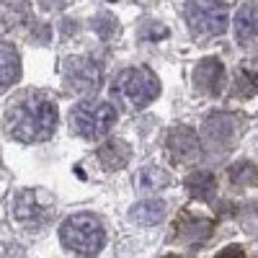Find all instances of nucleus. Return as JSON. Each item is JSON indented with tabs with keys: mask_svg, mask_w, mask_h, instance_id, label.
<instances>
[{
	"mask_svg": "<svg viewBox=\"0 0 258 258\" xmlns=\"http://www.w3.org/2000/svg\"><path fill=\"white\" fill-rule=\"evenodd\" d=\"M57 103L44 93H24L18 96L3 116L6 135L16 142H47L57 129Z\"/></svg>",
	"mask_w": 258,
	"mask_h": 258,
	"instance_id": "obj_1",
	"label": "nucleus"
},
{
	"mask_svg": "<svg viewBox=\"0 0 258 258\" xmlns=\"http://www.w3.org/2000/svg\"><path fill=\"white\" fill-rule=\"evenodd\" d=\"M111 96L129 111H142L160 96V83L147 68H129L114 80Z\"/></svg>",
	"mask_w": 258,
	"mask_h": 258,
	"instance_id": "obj_2",
	"label": "nucleus"
},
{
	"mask_svg": "<svg viewBox=\"0 0 258 258\" xmlns=\"http://www.w3.org/2000/svg\"><path fill=\"white\" fill-rule=\"evenodd\" d=\"M59 240L70 253L78 255H96L106 243L103 222L96 214H73L59 227Z\"/></svg>",
	"mask_w": 258,
	"mask_h": 258,
	"instance_id": "obj_3",
	"label": "nucleus"
},
{
	"mask_svg": "<svg viewBox=\"0 0 258 258\" xmlns=\"http://www.w3.org/2000/svg\"><path fill=\"white\" fill-rule=\"evenodd\" d=\"M116 109L106 101H80L70 111V129L83 140H101L111 132Z\"/></svg>",
	"mask_w": 258,
	"mask_h": 258,
	"instance_id": "obj_4",
	"label": "nucleus"
},
{
	"mask_svg": "<svg viewBox=\"0 0 258 258\" xmlns=\"http://www.w3.org/2000/svg\"><path fill=\"white\" fill-rule=\"evenodd\" d=\"M186 21L197 36H220L227 31L230 13L227 6L220 0H188Z\"/></svg>",
	"mask_w": 258,
	"mask_h": 258,
	"instance_id": "obj_5",
	"label": "nucleus"
},
{
	"mask_svg": "<svg viewBox=\"0 0 258 258\" xmlns=\"http://www.w3.org/2000/svg\"><path fill=\"white\" fill-rule=\"evenodd\" d=\"M64 85L80 96H91L101 88V68L88 57H70L62 68Z\"/></svg>",
	"mask_w": 258,
	"mask_h": 258,
	"instance_id": "obj_6",
	"label": "nucleus"
},
{
	"mask_svg": "<svg viewBox=\"0 0 258 258\" xmlns=\"http://www.w3.org/2000/svg\"><path fill=\"white\" fill-rule=\"evenodd\" d=\"M165 150L170 163L176 165H197L202 158V140L197 137V132L188 126H176L168 132L165 140Z\"/></svg>",
	"mask_w": 258,
	"mask_h": 258,
	"instance_id": "obj_7",
	"label": "nucleus"
},
{
	"mask_svg": "<svg viewBox=\"0 0 258 258\" xmlns=\"http://www.w3.org/2000/svg\"><path fill=\"white\" fill-rule=\"evenodd\" d=\"M240 132H243V119L235 114H212L204 121V140L217 150H230L238 142Z\"/></svg>",
	"mask_w": 258,
	"mask_h": 258,
	"instance_id": "obj_8",
	"label": "nucleus"
},
{
	"mask_svg": "<svg viewBox=\"0 0 258 258\" xmlns=\"http://www.w3.org/2000/svg\"><path fill=\"white\" fill-rule=\"evenodd\" d=\"M52 202L44 199L41 191H21L16 197V204H13V214L16 220L26 222V225H44L49 217H52Z\"/></svg>",
	"mask_w": 258,
	"mask_h": 258,
	"instance_id": "obj_9",
	"label": "nucleus"
},
{
	"mask_svg": "<svg viewBox=\"0 0 258 258\" xmlns=\"http://www.w3.org/2000/svg\"><path fill=\"white\" fill-rule=\"evenodd\" d=\"M225 83H227L225 64L217 57L202 59L197 68H194V85H197V91L204 93V96H212V98L220 96L225 91Z\"/></svg>",
	"mask_w": 258,
	"mask_h": 258,
	"instance_id": "obj_10",
	"label": "nucleus"
},
{
	"mask_svg": "<svg viewBox=\"0 0 258 258\" xmlns=\"http://www.w3.org/2000/svg\"><path fill=\"white\" fill-rule=\"evenodd\" d=\"M165 214H168V204L163 199H142L129 209V220L140 227H153L165 220Z\"/></svg>",
	"mask_w": 258,
	"mask_h": 258,
	"instance_id": "obj_11",
	"label": "nucleus"
},
{
	"mask_svg": "<svg viewBox=\"0 0 258 258\" xmlns=\"http://www.w3.org/2000/svg\"><path fill=\"white\" fill-rule=\"evenodd\" d=\"M235 39L240 44H250L258 39V3H245L235 16Z\"/></svg>",
	"mask_w": 258,
	"mask_h": 258,
	"instance_id": "obj_12",
	"label": "nucleus"
},
{
	"mask_svg": "<svg viewBox=\"0 0 258 258\" xmlns=\"http://www.w3.org/2000/svg\"><path fill=\"white\" fill-rule=\"evenodd\" d=\"M129 158H132V150L124 140H109L98 147V163L106 170H121L129 163Z\"/></svg>",
	"mask_w": 258,
	"mask_h": 258,
	"instance_id": "obj_13",
	"label": "nucleus"
},
{
	"mask_svg": "<svg viewBox=\"0 0 258 258\" xmlns=\"http://www.w3.org/2000/svg\"><path fill=\"white\" fill-rule=\"evenodd\" d=\"M21 78V59L11 44H0V93Z\"/></svg>",
	"mask_w": 258,
	"mask_h": 258,
	"instance_id": "obj_14",
	"label": "nucleus"
},
{
	"mask_svg": "<svg viewBox=\"0 0 258 258\" xmlns=\"http://www.w3.org/2000/svg\"><path fill=\"white\" fill-rule=\"evenodd\" d=\"M209 232H212V222L204 220V217H194V214H188V212L176 225V235L186 243H199V240L209 238Z\"/></svg>",
	"mask_w": 258,
	"mask_h": 258,
	"instance_id": "obj_15",
	"label": "nucleus"
},
{
	"mask_svg": "<svg viewBox=\"0 0 258 258\" xmlns=\"http://www.w3.org/2000/svg\"><path fill=\"white\" fill-rule=\"evenodd\" d=\"M186 188L194 199L209 202V199H214V194H217V178H214L209 170H197V173H191L186 178Z\"/></svg>",
	"mask_w": 258,
	"mask_h": 258,
	"instance_id": "obj_16",
	"label": "nucleus"
},
{
	"mask_svg": "<svg viewBox=\"0 0 258 258\" xmlns=\"http://www.w3.org/2000/svg\"><path fill=\"white\" fill-rule=\"evenodd\" d=\"M165 186H170V173L160 165H145L137 173V188L145 194H155Z\"/></svg>",
	"mask_w": 258,
	"mask_h": 258,
	"instance_id": "obj_17",
	"label": "nucleus"
},
{
	"mask_svg": "<svg viewBox=\"0 0 258 258\" xmlns=\"http://www.w3.org/2000/svg\"><path fill=\"white\" fill-rule=\"evenodd\" d=\"M227 176H230L232 186H255L258 183V168L250 160H240V163L230 165Z\"/></svg>",
	"mask_w": 258,
	"mask_h": 258,
	"instance_id": "obj_18",
	"label": "nucleus"
}]
</instances>
